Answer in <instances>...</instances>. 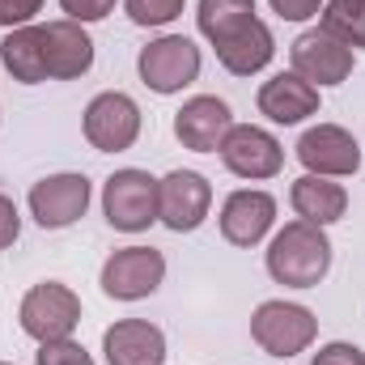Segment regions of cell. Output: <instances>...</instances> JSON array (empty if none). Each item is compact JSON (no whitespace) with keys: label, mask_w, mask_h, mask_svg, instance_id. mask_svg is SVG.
Instances as JSON below:
<instances>
[{"label":"cell","mask_w":365,"mask_h":365,"mask_svg":"<svg viewBox=\"0 0 365 365\" xmlns=\"http://www.w3.org/2000/svg\"><path fill=\"white\" fill-rule=\"evenodd\" d=\"M268 272L276 284L289 289H314L331 272V242L310 221H289L268 247Z\"/></svg>","instance_id":"cell-1"},{"label":"cell","mask_w":365,"mask_h":365,"mask_svg":"<svg viewBox=\"0 0 365 365\" xmlns=\"http://www.w3.org/2000/svg\"><path fill=\"white\" fill-rule=\"evenodd\" d=\"M17 319H21V331L30 340H38V344L68 340L77 331V323H81V297L60 280H43L21 297Z\"/></svg>","instance_id":"cell-2"},{"label":"cell","mask_w":365,"mask_h":365,"mask_svg":"<svg viewBox=\"0 0 365 365\" xmlns=\"http://www.w3.org/2000/svg\"><path fill=\"white\" fill-rule=\"evenodd\" d=\"M102 212L115 230L123 234H140L158 221V179L149 170H115L102 187Z\"/></svg>","instance_id":"cell-3"},{"label":"cell","mask_w":365,"mask_h":365,"mask_svg":"<svg viewBox=\"0 0 365 365\" xmlns=\"http://www.w3.org/2000/svg\"><path fill=\"white\" fill-rule=\"evenodd\" d=\"M319 319L297 302H264L251 314V336L268 357H297L314 344Z\"/></svg>","instance_id":"cell-4"},{"label":"cell","mask_w":365,"mask_h":365,"mask_svg":"<svg viewBox=\"0 0 365 365\" xmlns=\"http://www.w3.org/2000/svg\"><path fill=\"white\" fill-rule=\"evenodd\" d=\"M136 68L153 93H179L182 86H191L200 77V47L182 34H162L149 47H140Z\"/></svg>","instance_id":"cell-5"},{"label":"cell","mask_w":365,"mask_h":365,"mask_svg":"<svg viewBox=\"0 0 365 365\" xmlns=\"http://www.w3.org/2000/svg\"><path fill=\"white\" fill-rule=\"evenodd\" d=\"M297 162L306 166V175L319 179H349L361 170V145L349 128L340 123H319L306 128L297 140Z\"/></svg>","instance_id":"cell-6"},{"label":"cell","mask_w":365,"mask_h":365,"mask_svg":"<svg viewBox=\"0 0 365 365\" xmlns=\"http://www.w3.org/2000/svg\"><path fill=\"white\" fill-rule=\"evenodd\" d=\"M81 128H86V140L98 153H123L140 136V106L128 93L106 90L86 106V123Z\"/></svg>","instance_id":"cell-7"},{"label":"cell","mask_w":365,"mask_h":365,"mask_svg":"<svg viewBox=\"0 0 365 365\" xmlns=\"http://www.w3.org/2000/svg\"><path fill=\"white\" fill-rule=\"evenodd\" d=\"M166 276V259L153 247H123L102 264V293L115 302H140L149 293H158Z\"/></svg>","instance_id":"cell-8"},{"label":"cell","mask_w":365,"mask_h":365,"mask_svg":"<svg viewBox=\"0 0 365 365\" xmlns=\"http://www.w3.org/2000/svg\"><path fill=\"white\" fill-rule=\"evenodd\" d=\"M289 60H293V73L302 81H310L314 90L319 86H340L353 77V47H344L340 38H331L327 30H306L293 38L289 47Z\"/></svg>","instance_id":"cell-9"},{"label":"cell","mask_w":365,"mask_h":365,"mask_svg":"<svg viewBox=\"0 0 365 365\" xmlns=\"http://www.w3.org/2000/svg\"><path fill=\"white\" fill-rule=\"evenodd\" d=\"M208 204H212V187L195 170H170L158 182V221L175 234L200 230L208 217Z\"/></svg>","instance_id":"cell-10"},{"label":"cell","mask_w":365,"mask_h":365,"mask_svg":"<svg viewBox=\"0 0 365 365\" xmlns=\"http://www.w3.org/2000/svg\"><path fill=\"white\" fill-rule=\"evenodd\" d=\"M221 162L238 179H272L284 166V149L272 132H264L255 123H234L221 145Z\"/></svg>","instance_id":"cell-11"},{"label":"cell","mask_w":365,"mask_h":365,"mask_svg":"<svg viewBox=\"0 0 365 365\" xmlns=\"http://www.w3.org/2000/svg\"><path fill=\"white\" fill-rule=\"evenodd\" d=\"M90 208V179L86 175H47L30 187V217L43 230H68Z\"/></svg>","instance_id":"cell-12"},{"label":"cell","mask_w":365,"mask_h":365,"mask_svg":"<svg viewBox=\"0 0 365 365\" xmlns=\"http://www.w3.org/2000/svg\"><path fill=\"white\" fill-rule=\"evenodd\" d=\"M230 128H234V115H230V106L217 93L187 98L182 110L175 115V136H179L182 149H191V153H217L225 145Z\"/></svg>","instance_id":"cell-13"},{"label":"cell","mask_w":365,"mask_h":365,"mask_svg":"<svg viewBox=\"0 0 365 365\" xmlns=\"http://www.w3.org/2000/svg\"><path fill=\"white\" fill-rule=\"evenodd\" d=\"M43 56H47V77L51 81H77L93 68V38L73 17L47 21L43 26Z\"/></svg>","instance_id":"cell-14"},{"label":"cell","mask_w":365,"mask_h":365,"mask_svg":"<svg viewBox=\"0 0 365 365\" xmlns=\"http://www.w3.org/2000/svg\"><path fill=\"white\" fill-rule=\"evenodd\" d=\"M102 353H106V365H162L166 336L145 319H119L115 327L102 331Z\"/></svg>","instance_id":"cell-15"},{"label":"cell","mask_w":365,"mask_h":365,"mask_svg":"<svg viewBox=\"0 0 365 365\" xmlns=\"http://www.w3.org/2000/svg\"><path fill=\"white\" fill-rule=\"evenodd\" d=\"M276 221V200L268 191H234L230 200H225V208H221V234H225V242H234V247H255V242H264V234L272 230Z\"/></svg>","instance_id":"cell-16"},{"label":"cell","mask_w":365,"mask_h":365,"mask_svg":"<svg viewBox=\"0 0 365 365\" xmlns=\"http://www.w3.org/2000/svg\"><path fill=\"white\" fill-rule=\"evenodd\" d=\"M259 115H268L272 123H302L310 115H319V90L310 81H302L297 73H276L272 81L259 86Z\"/></svg>","instance_id":"cell-17"},{"label":"cell","mask_w":365,"mask_h":365,"mask_svg":"<svg viewBox=\"0 0 365 365\" xmlns=\"http://www.w3.org/2000/svg\"><path fill=\"white\" fill-rule=\"evenodd\" d=\"M272 51H276L272 30H268L259 17H251L242 30H234L230 38H221V43H217V60H221V64H225V73H234V77H251V73L268 68Z\"/></svg>","instance_id":"cell-18"},{"label":"cell","mask_w":365,"mask_h":365,"mask_svg":"<svg viewBox=\"0 0 365 365\" xmlns=\"http://www.w3.org/2000/svg\"><path fill=\"white\" fill-rule=\"evenodd\" d=\"M289 204H293V212L302 221H310V225L323 230V225H331V221H340L349 212V191L331 179L302 175V179L293 182V191H289Z\"/></svg>","instance_id":"cell-19"},{"label":"cell","mask_w":365,"mask_h":365,"mask_svg":"<svg viewBox=\"0 0 365 365\" xmlns=\"http://www.w3.org/2000/svg\"><path fill=\"white\" fill-rule=\"evenodd\" d=\"M0 60L21 86L47 81V56H43V26H17L0 43Z\"/></svg>","instance_id":"cell-20"},{"label":"cell","mask_w":365,"mask_h":365,"mask_svg":"<svg viewBox=\"0 0 365 365\" xmlns=\"http://www.w3.org/2000/svg\"><path fill=\"white\" fill-rule=\"evenodd\" d=\"M255 17V0H200V34L217 47L221 38H230L234 30H242Z\"/></svg>","instance_id":"cell-21"},{"label":"cell","mask_w":365,"mask_h":365,"mask_svg":"<svg viewBox=\"0 0 365 365\" xmlns=\"http://www.w3.org/2000/svg\"><path fill=\"white\" fill-rule=\"evenodd\" d=\"M319 30H327L344 47H365V0H327L319 13Z\"/></svg>","instance_id":"cell-22"},{"label":"cell","mask_w":365,"mask_h":365,"mask_svg":"<svg viewBox=\"0 0 365 365\" xmlns=\"http://www.w3.org/2000/svg\"><path fill=\"white\" fill-rule=\"evenodd\" d=\"M182 4L187 0H123V9L136 26H170L182 13Z\"/></svg>","instance_id":"cell-23"},{"label":"cell","mask_w":365,"mask_h":365,"mask_svg":"<svg viewBox=\"0 0 365 365\" xmlns=\"http://www.w3.org/2000/svg\"><path fill=\"white\" fill-rule=\"evenodd\" d=\"M38 365H93V357L68 336V340H51L38 349Z\"/></svg>","instance_id":"cell-24"},{"label":"cell","mask_w":365,"mask_h":365,"mask_svg":"<svg viewBox=\"0 0 365 365\" xmlns=\"http://www.w3.org/2000/svg\"><path fill=\"white\" fill-rule=\"evenodd\" d=\"M34 13H43V0H0V26H4V30L30 26Z\"/></svg>","instance_id":"cell-25"},{"label":"cell","mask_w":365,"mask_h":365,"mask_svg":"<svg viewBox=\"0 0 365 365\" xmlns=\"http://www.w3.org/2000/svg\"><path fill=\"white\" fill-rule=\"evenodd\" d=\"M310 365H365V353L357 344H344V340H336V344H323L319 353H314V361Z\"/></svg>","instance_id":"cell-26"},{"label":"cell","mask_w":365,"mask_h":365,"mask_svg":"<svg viewBox=\"0 0 365 365\" xmlns=\"http://www.w3.org/2000/svg\"><path fill=\"white\" fill-rule=\"evenodd\" d=\"M60 9L73 17V21H102L110 9H115V0H60Z\"/></svg>","instance_id":"cell-27"},{"label":"cell","mask_w":365,"mask_h":365,"mask_svg":"<svg viewBox=\"0 0 365 365\" xmlns=\"http://www.w3.org/2000/svg\"><path fill=\"white\" fill-rule=\"evenodd\" d=\"M272 13H280L284 21H306V17H319L327 0H268Z\"/></svg>","instance_id":"cell-28"},{"label":"cell","mask_w":365,"mask_h":365,"mask_svg":"<svg viewBox=\"0 0 365 365\" xmlns=\"http://www.w3.org/2000/svg\"><path fill=\"white\" fill-rule=\"evenodd\" d=\"M17 234H21L17 204H13L9 195H0V251H4V247H13V242H17Z\"/></svg>","instance_id":"cell-29"},{"label":"cell","mask_w":365,"mask_h":365,"mask_svg":"<svg viewBox=\"0 0 365 365\" xmlns=\"http://www.w3.org/2000/svg\"><path fill=\"white\" fill-rule=\"evenodd\" d=\"M0 365H9V361H0Z\"/></svg>","instance_id":"cell-30"}]
</instances>
